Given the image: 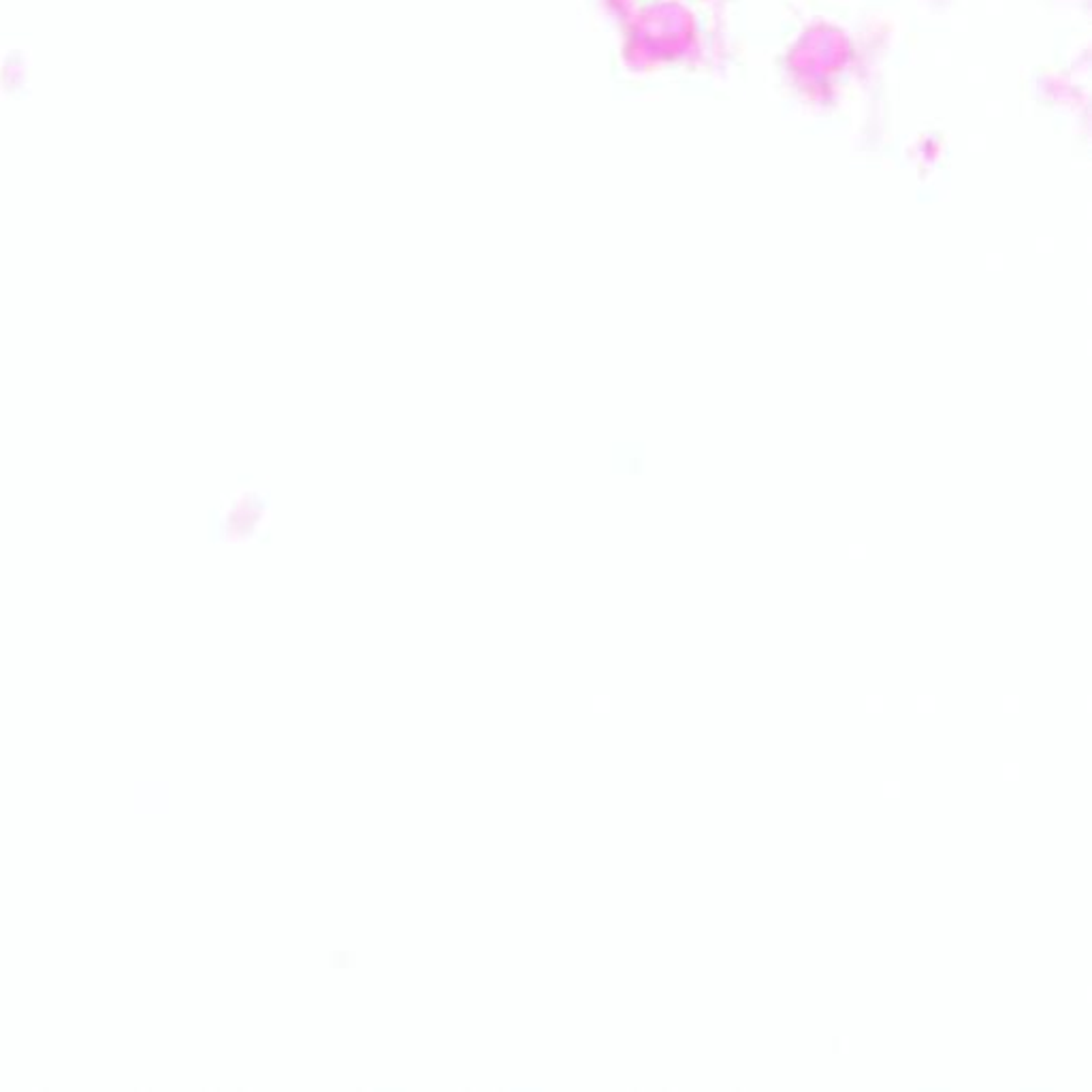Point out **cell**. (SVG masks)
<instances>
[{
    "label": "cell",
    "instance_id": "1",
    "mask_svg": "<svg viewBox=\"0 0 1092 1092\" xmlns=\"http://www.w3.org/2000/svg\"><path fill=\"white\" fill-rule=\"evenodd\" d=\"M243 501H235L233 504V512L228 514V523H233L235 531H238V536L246 540V523H248V534L250 538L258 534V529L265 526V511L261 506H258V501H254L253 493H241Z\"/></svg>",
    "mask_w": 1092,
    "mask_h": 1092
}]
</instances>
